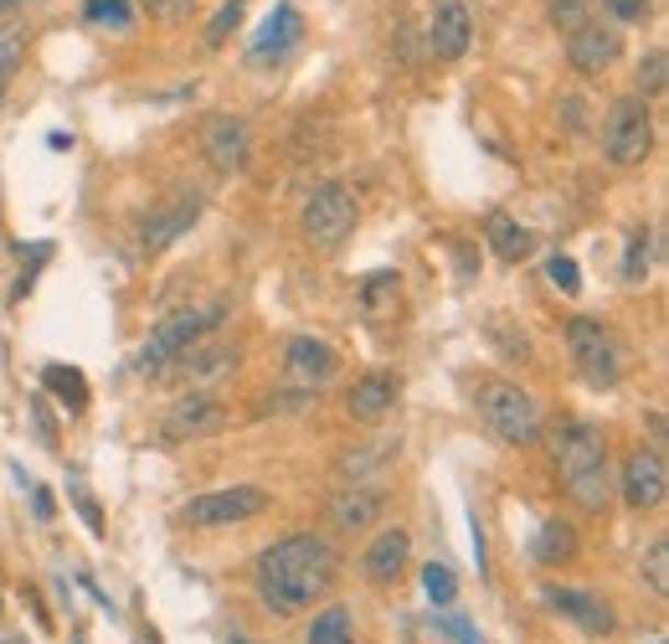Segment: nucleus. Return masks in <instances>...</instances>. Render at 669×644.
I'll return each mask as SVG.
<instances>
[{"label": "nucleus", "mask_w": 669, "mask_h": 644, "mask_svg": "<svg viewBox=\"0 0 669 644\" xmlns=\"http://www.w3.org/2000/svg\"><path fill=\"white\" fill-rule=\"evenodd\" d=\"M392 407H397V376L392 372L355 376L351 392H345V413H351L355 423H382Z\"/></svg>", "instance_id": "obj_20"}, {"label": "nucleus", "mask_w": 669, "mask_h": 644, "mask_svg": "<svg viewBox=\"0 0 669 644\" xmlns=\"http://www.w3.org/2000/svg\"><path fill=\"white\" fill-rule=\"evenodd\" d=\"M649 5H654V0H602V11L619 21V26H634V21H644V16H649Z\"/></svg>", "instance_id": "obj_38"}, {"label": "nucleus", "mask_w": 669, "mask_h": 644, "mask_svg": "<svg viewBox=\"0 0 669 644\" xmlns=\"http://www.w3.org/2000/svg\"><path fill=\"white\" fill-rule=\"evenodd\" d=\"M485 242L495 248L500 263H525V258L535 253V233L525 227V222L510 217V212H489L485 217Z\"/></svg>", "instance_id": "obj_22"}, {"label": "nucleus", "mask_w": 669, "mask_h": 644, "mask_svg": "<svg viewBox=\"0 0 669 644\" xmlns=\"http://www.w3.org/2000/svg\"><path fill=\"white\" fill-rule=\"evenodd\" d=\"M613 490L623 495V506L628 510H654L659 500H665V490H669L665 454H654V449H634V454L623 459V470L613 475Z\"/></svg>", "instance_id": "obj_12"}, {"label": "nucleus", "mask_w": 669, "mask_h": 644, "mask_svg": "<svg viewBox=\"0 0 669 644\" xmlns=\"http://www.w3.org/2000/svg\"><path fill=\"white\" fill-rule=\"evenodd\" d=\"M83 16L99 21V26H114V32H129V26H134V5H129V0H88Z\"/></svg>", "instance_id": "obj_32"}, {"label": "nucleus", "mask_w": 669, "mask_h": 644, "mask_svg": "<svg viewBox=\"0 0 669 644\" xmlns=\"http://www.w3.org/2000/svg\"><path fill=\"white\" fill-rule=\"evenodd\" d=\"M26 495H32L36 521H52V516H57V506H52V490H42V485H26Z\"/></svg>", "instance_id": "obj_42"}, {"label": "nucleus", "mask_w": 669, "mask_h": 644, "mask_svg": "<svg viewBox=\"0 0 669 644\" xmlns=\"http://www.w3.org/2000/svg\"><path fill=\"white\" fill-rule=\"evenodd\" d=\"M268 506H273V495L258 490V485L206 490V495H191V500L181 506V526H196V531H222V526L258 521V516H263Z\"/></svg>", "instance_id": "obj_7"}, {"label": "nucleus", "mask_w": 669, "mask_h": 644, "mask_svg": "<svg viewBox=\"0 0 669 644\" xmlns=\"http://www.w3.org/2000/svg\"><path fill=\"white\" fill-rule=\"evenodd\" d=\"M474 42V16H468L464 0H438L433 26H428V52L438 63H458Z\"/></svg>", "instance_id": "obj_17"}, {"label": "nucleus", "mask_w": 669, "mask_h": 644, "mask_svg": "<svg viewBox=\"0 0 669 644\" xmlns=\"http://www.w3.org/2000/svg\"><path fill=\"white\" fill-rule=\"evenodd\" d=\"M422 588H428V598H433V609H453L458 577H453L449 562H428V567H422Z\"/></svg>", "instance_id": "obj_30"}, {"label": "nucleus", "mask_w": 669, "mask_h": 644, "mask_svg": "<svg viewBox=\"0 0 669 644\" xmlns=\"http://www.w3.org/2000/svg\"><path fill=\"white\" fill-rule=\"evenodd\" d=\"M546 609L552 613H562V619H571V624L582 629V634H592V640H608L613 629H619V613L608 609L598 594H587V588H546Z\"/></svg>", "instance_id": "obj_16"}, {"label": "nucleus", "mask_w": 669, "mask_h": 644, "mask_svg": "<svg viewBox=\"0 0 669 644\" xmlns=\"http://www.w3.org/2000/svg\"><path fill=\"white\" fill-rule=\"evenodd\" d=\"M654 644H665V640H654Z\"/></svg>", "instance_id": "obj_48"}, {"label": "nucleus", "mask_w": 669, "mask_h": 644, "mask_svg": "<svg viewBox=\"0 0 669 644\" xmlns=\"http://www.w3.org/2000/svg\"><path fill=\"white\" fill-rule=\"evenodd\" d=\"M474 413L495 443L504 449H531L546 433V418H541V403L520 382H504V376H485L474 387Z\"/></svg>", "instance_id": "obj_2"}, {"label": "nucleus", "mask_w": 669, "mask_h": 644, "mask_svg": "<svg viewBox=\"0 0 669 644\" xmlns=\"http://www.w3.org/2000/svg\"><path fill=\"white\" fill-rule=\"evenodd\" d=\"M334 372H340V357H334V346H330V340L294 336V340L284 346V382H288V387L319 392Z\"/></svg>", "instance_id": "obj_14"}, {"label": "nucleus", "mask_w": 669, "mask_h": 644, "mask_svg": "<svg viewBox=\"0 0 669 644\" xmlns=\"http://www.w3.org/2000/svg\"><path fill=\"white\" fill-rule=\"evenodd\" d=\"M237 26H242V0H227L217 16H212V26H206V47H222Z\"/></svg>", "instance_id": "obj_36"}, {"label": "nucleus", "mask_w": 669, "mask_h": 644, "mask_svg": "<svg viewBox=\"0 0 669 644\" xmlns=\"http://www.w3.org/2000/svg\"><path fill=\"white\" fill-rule=\"evenodd\" d=\"M181 372L201 376V382H206V376H227V372H237V351L233 346H206V351L191 346V351L181 357Z\"/></svg>", "instance_id": "obj_28"}, {"label": "nucleus", "mask_w": 669, "mask_h": 644, "mask_svg": "<svg viewBox=\"0 0 669 644\" xmlns=\"http://www.w3.org/2000/svg\"><path fill=\"white\" fill-rule=\"evenodd\" d=\"M11 5H21V0H0V11H11Z\"/></svg>", "instance_id": "obj_46"}, {"label": "nucleus", "mask_w": 669, "mask_h": 644, "mask_svg": "<svg viewBox=\"0 0 669 644\" xmlns=\"http://www.w3.org/2000/svg\"><path fill=\"white\" fill-rule=\"evenodd\" d=\"M567 357L587 387H613L628 366V346L619 340L613 325L592 320V315H571L567 320Z\"/></svg>", "instance_id": "obj_4"}, {"label": "nucleus", "mask_w": 669, "mask_h": 644, "mask_svg": "<svg viewBox=\"0 0 669 644\" xmlns=\"http://www.w3.org/2000/svg\"><path fill=\"white\" fill-rule=\"evenodd\" d=\"M592 5H598V0H552V26L571 36L577 26H587V21H592Z\"/></svg>", "instance_id": "obj_34"}, {"label": "nucleus", "mask_w": 669, "mask_h": 644, "mask_svg": "<svg viewBox=\"0 0 669 644\" xmlns=\"http://www.w3.org/2000/svg\"><path fill=\"white\" fill-rule=\"evenodd\" d=\"M299 227H304V238L315 242V248H325V253L345 248L355 233V196L340 181H319L299 206Z\"/></svg>", "instance_id": "obj_5"}, {"label": "nucleus", "mask_w": 669, "mask_h": 644, "mask_svg": "<svg viewBox=\"0 0 669 644\" xmlns=\"http://www.w3.org/2000/svg\"><path fill=\"white\" fill-rule=\"evenodd\" d=\"M433 624H438V634H443V640H453V644H485L479 624H474V619H464V613L438 609V613H433Z\"/></svg>", "instance_id": "obj_33"}, {"label": "nucleus", "mask_w": 669, "mask_h": 644, "mask_svg": "<svg viewBox=\"0 0 669 644\" xmlns=\"http://www.w3.org/2000/svg\"><path fill=\"white\" fill-rule=\"evenodd\" d=\"M649 433H654V454H665V413H649Z\"/></svg>", "instance_id": "obj_45"}, {"label": "nucleus", "mask_w": 669, "mask_h": 644, "mask_svg": "<svg viewBox=\"0 0 669 644\" xmlns=\"http://www.w3.org/2000/svg\"><path fill=\"white\" fill-rule=\"evenodd\" d=\"M222 320H227V300H217V305H206V309H175V315H166L150 336L134 346L129 372L134 376H166L170 366H181L185 351L201 346Z\"/></svg>", "instance_id": "obj_3"}, {"label": "nucleus", "mask_w": 669, "mask_h": 644, "mask_svg": "<svg viewBox=\"0 0 669 644\" xmlns=\"http://www.w3.org/2000/svg\"><path fill=\"white\" fill-rule=\"evenodd\" d=\"M401 454V433H376V439H361L355 449H345V454L334 459V479L340 485H361V490H371V479H382L392 464H397Z\"/></svg>", "instance_id": "obj_13"}, {"label": "nucleus", "mask_w": 669, "mask_h": 644, "mask_svg": "<svg viewBox=\"0 0 669 644\" xmlns=\"http://www.w3.org/2000/svg\"><path fill=\"white\" fill-rule=\"evenodd\" d=\"M623 57V32L619 26H602V21H587V26H577V32L567 36V63L582 78H598V72H608L613 63Z\"/></svg>", "instance_id": "obj_15"}, {"label": "nucleus", "mask_w": 669, "mask_h": 644, "mask_svg": "<svg viewBox=\"0 0 669 644\" xmlns=\"http://www.w3.org/2000/svg\"><path fill=\"white\" fill-rule=\"evenodd\" d=\"M552 459H556L562 485H567V479L592 475V470L608 464V439H602L592 423H582V418H562V423L552 428Z\"/></svg>", "instance_id": "obj_9"}, {"label": "nucleus", "mask_w": 669, "mask_h": 644, "mask_svg": "<svg viewBox=\"0 0 669 644\" xmlns=\"http://www.w3.org/2000/svg\"><path fill=\"white\" fill-rule=\"evenodd\" d=\"M227 428V407L212 397V392H185L166 407L160 418V439L166 443H196V439H217Z\"/></svg>", "instance_id": "obj_10"}, {"label": "nucleus", "mask_w": 669, "mask_h": 644, "mask_svg": "<svg viewBox=\"0 0 669 644\" xmlns=\"http://www.w3.org/2000/svg\"><path fill=\"white\" fill-rule=\"evenodd\" d=\"M582 109H587L582 99H562V114H567V124H571V129H582V124H587V114H582Z\"/></svg>", "instance_id": "obj_44"}, {"label": "nucleus", "mask_w": 669, "mask_h": 644, "mask_svg": "<svg viewBox=\"0 0 669 644\" xmlns=\"http://www.w3.org/2000/svg\"><path fill=\"white\" fill-rule=\"evenodd\" d=\"M32 423H36V439L47 443V449H57V418H52V407L42 392L32 397Z\"/></svg>", "instance_id": "obj_39"}, {"label": "nucleus", "mask_w": 669, "mask_h": 644, "mask_svg": "<svg viewBox=\"0 0 669 644\" xmlns=\"http://www.w3.org/2000/svg\"><path fill=\"white\" fill-rule=\"evenodd\" d=\"M602 155L619 170H634L654 155V114L644 99H619L602 124Z\"/></svg>", "instance_id": "obj_6"}, {"label": "nucleus", "mask_w": 669, "mask_h": 644, "mask_svg": "<svg viewBox=\"0 0 669 644\" xmlns=\"http://www.w3.org/2000/svg\"><path fill=\"white\" fill-rule=\"evenodd\" d=\"M16 63H21V36H0V93L16 78Z\"/></svg>", "instance_id": "obj_40"}, {"label": "nucleus", "mask_w": 669, "mask_h": 644, "mask_svg": "<svg viewBox=\"0 0 669 644\" xmlns=\"http://www.w3.org/2000/svg\"><path fill=\"white\" fill-rule=\"evenodd\" d=\"M67 495H72L78 516L88 521V531H93V536H103V510H99V500H93V495H88L83 485H78V479H67Z\"/></svg>", "instance_id": "obj_37"}, {"label": "nucleus", "mask_w": 669, "mask_h": 644, "mask_svg": "<svg viewBox=\"0 0 669 644\" xmlns=\"http://www.w3.org/2000/svg\"><path fill=\"white\" fill-rule=\"evenodd\" d=\"M334 583H340V552H334L330 536H315V531H294L284 542L263 546L252 562L258 603L279 619L309 613L319 598L334 594Z\"/></svg>", "instance_id": "obj_1"}, {"label": "nucleus", "mask_w": 669, "mask_h": 644, "mask_svg": "<svg viewBox=\"0 0 669 644\" xmlns=\"http://www.w3.org/2000/svg\"><path fill=\"white\" fill-rule=\"evenodd\" d=\"M638 573L649 577L654 598H669V542H665V536H654V542L644 546V557H638Z\"/></svg>", "instance_id": "obj_29"}, {"label": "nucleus", "mask_w": 669, "mask_h": 644, "mask_svg": "<svg viewBox=\"0 0 669 644\" xmlns=\"http://www.w3.org/2000/svg\"><path fill=\"white\" fill-rule=\"evenodd\" d=\"M386 516V490H361V485H345L325 506V521L340 531V536H355V531H371V526Z\"/></svg>", "instance_id": "obj_18"}, {"label": "nucleus", "mask_w": 669, "mask_h": 644, "mask_svg": "<svg viewBox=\"0 0 669 644\" xmlns=\"http://www.w3.org/2000/svg\"><path fill=\"white\" fill-rule=\"evenodd\" d=\"M397 300H401V279L397 269H376L361 279V309H366L371 320H386V315H397Z\"/></svg>", "instance_id": "obj_25"}, {"label": "nucleus", "mask_w": 669, "mask_h": 644, "mask_svg": "<svg viewBox=\"0 0 669 644\" xmlns=\"http://www.w3.org/2000/svg\"><path fill=\"white\" fill-rule=\"evenodd\" d=\"M304 644H355V629H351V609L345 603H330L319 609L304 629Z\"/></svg>", "instance_id": "obj_26"}, {"label": "nucleus", "mask_w": 669, "mask_h": 644, "mask_svg": "<svg viewBox=\"0 0 669 644\" xmlns=\"http://www.w3.org/2000/svg\"><path fill=\"white\" fill-rule=\"evenodd\" d=\"M191 5H196V0H145V11L160 16V21H185L191 16Z\"/></svg>", "instance_id": "obj_41"}, {"label": "nucleus", "mask_w": 669, "mask_h": 644, "mask_svg": "<svg viewBox=\"0 0 669 644\" xmlns=\"http://www.w3.org/2000/svg\"><path fill=\"white\" fill-rule=\"evenodd\" d=\"M535 567H567L571 557H577V531H571L562 516H552V521H541V531H535V546H531Z\"/></svg>", "instance_id": "obj_23"}, {"label": "nucleus", "mask_w": 669, "mask_h": 644, "mask_svg": "<svg viewBox=\"0 0 669 644\" xmlns=\"http://www.w3.org/2000/svg\"><path fill=\"white\" fill-rule=\"evenodd\" d=\"M299 36H304V16L294 11V5H288V0H279V5L268 11L263 32L252 36V63H268V57L279 63V57H284V52L294 47Z\"/></svg>", "instance_id": "obj_21"}, {"label": "nucleus", "mask_w": 669, "mask_h": 644, "mask_svg": "<svg viewBox=\"0 0 669 644\" xmlns=\"http://www.w3.org/2000/svg\"><path fill=\"white\" fill-rule=\"evenodd\" d=\"M407 562H412V536H407L401 526H386L382 536L361 552V573H366V583H376V588H392V583L407 573Z\"/></svg>", "instance_id": "obj_19"}, {"label": "nucleus", "mask_w": 669, "mask_h": 644, "mask_svg": "<svg viewBox=\"0 0 669 644\" xmlns=\"http://www.w3.org/2000/svg\"><path fill=\"white\" fill-rule=\"evenodd\" d=\"M196 217H201V191L196 187L170 191L166 202H155L150 212L139 217V227H134V233H139V248H145V253H166L170 242H181L185 233L196 227Z\"/></svg>", "instance_id": "obj_8"}, {"label": "nucleus", "mask_w": 669, "mask_h": 644, "mask_svg": "<svg viewBox=\"0 0 669 644\" xmlns=\"http://www.w3.org/2000/svg\"><path fill=\"white\" fill-rule=\"evenodd\" d=\"M47 258H52V248H47V242H36V248H32V263H47ZM32 279H36V269H26V279L11 289V300H21V294L32 289Z\"/></svg>", "instance_id": "obj_43"}, {"label": "nucleus", "mask_w": 669, "mask_h": 644, "mask_svg": "<svg viewBox=\"0 0 669 644\" xmlns=\"http://www.w3.org/2000/svg\"><path fill=\"white\" fill-rule=\"evenodd\" d=\"M546 279H552V284L562 289L567 300H571V294H582V273H577V263H571L567 253H552V258H546Z\"/></svg>", "instance_id": "obj_35"}, {"label": "nucleus", "mask_w": 669, "mask_h": 644, "mask_svg": "<svg viewBox=\"0 0 669 644\" xmlns=\"http://www.w3.org/2000/svg\"><path fill=\"white\" fill-rule=\"evenodd\" d=\"M201 155H206V166L217 170V176L248 170V160H252L248 120H237V114H212V120L201 124Z\"/></svg>", "instance_id": "obj_11"}, {"label": "nucleus", "mask_w": 669, "mask_h": 644, "mask_svg": "<svg viewBox=\"0 0 669 644\" xmlns=\"http://www.w3.org/2000/svg\"><path fill=\"white\" fill-rule=\"evenodd\" d=\"M42 397H57L67 413H83L93 392H88V376L78 372V366H63V361H52V366H42Z\"/></svg>", "instance_id": "obj_24"}, {"label": "nucleus", "mask_w": 669, "mask_h": 644, "mask_svg": "<svg viewBox=\"0 0 669 644\" xmlns=\"http://www.w3.org/2000/svg\"><path fill=\"white\" fill-rule=\"evenodd\" d=\"M665 63H669V57H665V47H654L649 57H638V72H634V78H638V93H644V103L665 93V83H669Z\"/></svg>", "instance_id": "obj_31"}, {"label": "nucleus", "mask_w": 669, "mask_h": 644, "mask_svg": "<svg viewBox=\"0 0 669 644\" xmlns=\"http://www.w3.org/2000/svg\"><path fill=\"white\" fill-rule=\"evenodd\" d=\"M654 242H659V233L654 227H634L628 233V242H623V284H644L654 269Z\"/></svg>", "instance_id": "obj_27"}, {"label": "nucleus", "mask_w": 669, "mask_h": 644, "mask_svg": "<svg viewBox=\"0 0 669 644\" xmlns=\"http://www.w3.org/2000/svg\"><path fill=\"white\" fill-rule=\"evenodd\" d=\"M233 644H263V640H233Z\"/></svg>", "instance_id": "obj_47"}]
</instances>
